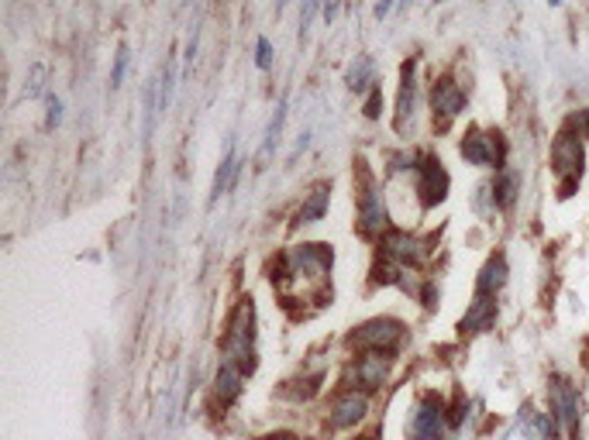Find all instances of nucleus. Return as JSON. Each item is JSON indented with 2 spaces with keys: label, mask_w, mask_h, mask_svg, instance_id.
Instances as JSON below:
<instances>
[{
  "label": "nucleus",
  "mask_w": 589,
  "mask_h": 440,
  "mask_svg": "<svg viewBox=\"0 0 589 440\" xmlns=\"http://www.w3.org/2000/svg\"><path fill=\"white\" fill-rule=\"evenodd\" d=\"M548 413H551V420H556V427H559V437H566V440L579 437L582 399H579V389L569 379H562V376H556V379L548 382Z\"/></svg>",
  "instance_id": "7ed1b4c3"
},
{
  "label": "nucleus",
  "mask_w": 589,
  "mask_h": 440,
  "mask_svg": "<svg viewBox=\"0 0 589 440\" xmlns=\"http://www.w3.org/2000/svg\"><path fill=\"white\" fill-rule=\"evenodd\" d=\"M59 121H62V103L52 97V100H49V128H56Z\"/></svg>",
  "instance_id": "5701e85b"
},
{
  "label": "nucleus",
  "mask_w": 589,
  "mask_h": 440,
  "mask_svg": "<svg viewBox=\"0 0 589 440\" xmlns=\"http://www.w3.org/2000/svg\"><path fill=\"white\" fill-rule=\"evenodd\" d=\"M366 114H369V118L379 114V90H372V97H369V103H366Z\"/></svg>",
  "instance_id": "393cba45"
},
{
  "label": "nucleus",
  "mask_w": 589,
  "mask_h": 440,
  "mask_svg": "<svg viewBox=\"0 0 589 440\" xmlns=\"http://www.w3.org/2000/svg\"><path fill=\"white\" fill-rule=\"evenodd\" d=\"M266 440H297V437H290V433H280V437H266Z\"/></svg>",
  "instance_id": "cd10ccee"
},
{
  "label": "nucleus",
  "mask_w": 589,
  "mask_h": 440,
  "mask_svg": "<svg viewBox=\"0 0 589 440\" xmlns=\"http://www.w3.org/2000/svg\"><path fill=\"white\" fill-rule=\"evenodd\" d=\"M369 413V399L362 392H341L335 402H331V417L328 423L335 430H345V427H359Z\"/></svg>",
  "instance_id": "9b49d317"
},
{
  "label": "nucleus",
  "mask_w": 589,
  "mask_h": 440,
  "mask_svg": "<svg viewBox=\"0 0 589 440\" xmlns=\"http://www.w3.org/2000/svg\"><path fill=\"white\" fill-rule=\"evenodd\" d=\"M569 131L579 134L582 141H589V107H579V110H576L572 121H569Z\"/></svg>",
  "instance_id": "412c9836"
},
{
  "label": "nucleus",
  "mask_w": 589,
  "mask_h": 440,
  "mask_svg": "<svg viewBox=\"0 0 589 440\" xmlns=\"http://www.w3.org/2000/svg\"><path fill=\"white\" fill-rule=\"evenodd\" d=\"M462 159H469V166H493L500 169L507 159V141L500 131H479L469 128L462 138Z\"/></svg>",
  "instance_id": "20e7f679"
},
{
  "label": "nucleus",
  "mask_w": 589,
  "mask_h": 440,
  "mask_svg": "<svg viewBox=\"0 0 589 440\" xmlns=\"http://www.w3.org/2000/svg\"><path fill=\"white\" fill-rule=\"evenodd\" d=\"M448 407H445V399L438 392H425L421 402H418V410H413V420H410V440H435L441 437L445 430V417Z\"/></svg>",
  "instance_id": "0eeeda50"
},
{
  "label": "nucleus",
  "mask_w": 589,
  "mask_h": 440,
  "mask_svg": "<svg viewBox=\"0 0 589 440\" xmlns=\"http://www.w3.org/2000/svg\"><path fill=\"white\" fill-rule=\"evenodd\" d=\"M124 66H128V56H124V52H118V66H114V83H121V77H124Z\"/></svg>",
  "instance_id": "a878e982"
},
{
  "label": "nucleus",
  "mask_w": 589,
  "mask_h": 440,
  "mask_svg": "<svg viewBox=\"0 0 589 440\" xmlns=\"http://www.w3.org/2000/svg\"><path fill=\"white\" fill-rule=\"evenodd\" d=\"M283 118H287V103H280V110H276V118H272V124H269V131H266V156L272 152V144H276V134H280V128H283Z\"/></svg>",
  "instance_id": "4be33fe9"
},
{
  "label": "nucleus",
  "mask_w": 589,
  "mask_h": 440,
  "mask_svg": "<svg viewBox=\"0 0 589 440\" xmlns=\"http://www.w3.org/2000/svg\"><path fill=\"white\" fill-rule=\"evenodd\" d=\"M256 62H259L262 69L272 62V52H269V42H266V39H259V56H256Z\"/></svg>",
  "instance_id": "b1692460"
},
{
  "label": "nucleus",
  "mask_w": 589,
  "mask_h": 440,
  "mask_svg": "<svg viewBox=\"0 0 589 440\" xmlns=\"http://www.w3.org/2000/svg\"><path fill=\"white\" fill-rule=\"evenodd\" d=\"M224 361H231L241 376L256 372V307L252 300H241L238 310L228 320V334H224Z\"/></svg>",
  "instance_id": "f257e3e1"
},
{
  "label": "nucleus",
  "mask_w": 589,
  "mask_h": 440,
  "mask_svg": "<svg viewBox=\"0 0 589 440\" xmlns=\"http://www.w3.org/2000/svg\"><path fill=\"white\" fill-rule=\"evenodd\" d=\"M403 338V323L393 320V317H376L362 327H356V334H349V344L352 348H366V351H379L387 354L390 348H397Z\"/></svg>",
  "instance_id": "39448f33"
},
{
  "label": "nucleus",
  "mask_w": 589,
  "mask_h": 440,
  "mask_svg": "<svg viewBox=\"0 0 589 440\" xmlns=\"http://www.w3.org/2000/svg\"><path fill=\"white\" fill-rule=\"evenodd\" d=\"M328 197H331L328 187H315V190H310L307 203H303L300 213H297V224H315V220H321L325 210H328Z\"/></svg>",
  "instance_id": "f3484780"
},
{
  "label": "nucleus",
  "mask_w": 589,
  "mask_h": 440,
  "mask_svg": "<svg viewBox=\"0 0 589 440\" xmlns=\"http://www.w3.org/2000/svg\"><path fill=\"white\" fill-rule=\"evenodd\" d=\"M234 144H228V156H224V162H221V169H218V176H214V190H211V203L228 190V182H231V176H234Z\"/></svg>",
  "instance_id": "6ab92c4d"
},
{
  "label": "nucleus",
  "mask_w": 589,
  "mask_h": 440,
  "mask_svg": "<svg viewBox=\"0 0 589 440\" xmlns=\"http://www.w3.org/2000/svg\"><path fill=\"white\" fill-rule=\"evenodd\" d=\"M413 172H418V197L425 207H438L448 197V172L435 156L413 159Z\"/></svg>",
  "instance_id": "6e6552de"
},
{
  "label": "nucleus",
  "mask_w": 589,
  "mask_h": 440,
  "mask_svg": "<svg viewBox=\"0 0 589 440\" xmlns=\"http://www.w3.org/2000/svg\"><path fill=\"white\" fill-rule=\"evenodd\" d=\"M418 103V83H413V62H403V80H400V97H397V131H410V114Z\"/></svg>",
  "instance_id": "4468645a"
},
{
  "label": "nucleus",
  "mask_w": 589,
  "mask_h": 440,
  "mask_svg": "<svg viewBox=\"0 0 589 440\" xmlns=\"http://www.w3.org/2000/svg\"><path fill=\"white\" fill-rule=\"evenodd\" d=\"M379 254H383V259H390V262H397V266H421V259H425L421 241L403 234V231H387Z\"/></svg>",
  "instance_id": "f8f14e48"
},
{
  "label": "nucleus",
  "mask_w": 589,
  "mask_h": 440,
  "mask_svg": "<svg viewBox=\"0 0 589 440\" xmlns=\"http://www.w3.org/2000/svg\"><path fill=\"white\" fill-rule=\"evenodd\" d=\"M241 379L246 376H241L231 361L221 358V369H218V379H214V399L221 402V407H231L234 402V396L241 392Z\"/></svg>",
  "instance_id": "dca6fc26"
},
{
  "label": "nucleus",
  "mask_w": 589,
  "mask_h": 440,
  "mask_svg": "<svg viewBox=\"0 0 589 440\" xmlns=\"http://www.w3.org/2000/svg\"><path fill=\"white\" fill-rule=\"evenodd\" d=\"M466 107V93L452 83V80H438L431 90V110H435V121L438 128H448Z\"/></svg>",
  "instance_id": "9d476101"
},
{
  "label": "nucleus",
  "mask_w": 589,
  "mask_h": 440,
  "mask_svg": "<svg viewBox=\"0 0 589 440\" xmlns=\"http://www.w3.org/2000/svg\"><path fill=\"white\" fill-rule=\"evenodd\" d=\"M387 376H390V358L379 354V351H372V354L356 358L349 369H345L341 386H349V392H359V386H362L366 392H372V389H379V386L387 382Z\"/></svg>",
  "instance_id": "423d86ee"
},
{
  "label": "nucleus",
  "mask_w": 589,
  "mask_h": 440,
  "mask_svg": "<svg viewBox=\"0 0 589 440\" xmlns=\"http://www.w3.org/2000/svg\"><path fill=\"white\" fill-rule=\"evenodd\" d=\"M507 276H510L507 259H503V254H493V259L482 266L479 279H476V297H497V292L507 286Z\"/></svg>",
  "instance_id": "2eb2a0df"
},
{
  "label": "nucleus",
  "mask_w": 589,
  "mask_h": 440,
  "mask_svg": "<svg viewBox=\"0 0 589 440\" xmlns=\"http://www.w3.org/2000/svg\"><path fill=\"white\" fill-rule=\"evenodd\" d=\"M551 172H556L559 182V200L576 197L586 172V149H582V138L572 134L569 128L559 131L556 141H551Z\"/></svg>",
  "instance_id": "f03ea898"
},
{
  "label": "nucleus",
  "mask_w": 589,
  "mask_h": 440,
  "mask_svg": "<svg viewBox=\"0 0 589 440\" xmlns=\"http://www.w3.org/2000/svg\"><path fill=\"white\" fill-rule=\"evenodd\" d=\"M369 80H372V59H359V62H352V69H349V87L352 90H362V87H369Z\"/></svg>",
  "instance_id": "aec40b11"
},
{
  "label": "nucleus",
  "mask_w": 589,
  "mask_h": 440,
  "mask_svg": "<svg viewBox=\"0 0 589 440\" xmlns=\"http://www.w3.org/2000/svg\"><path fill=\"white\" fill-rule=\"evenodd\" d=\"M390 11H393V4H379V8H376V18H387Z\"/></svg>",
  "instance_id": "bb28decb"
},
{
  "label": "nucleus",
  "mask_w": 589,
  "mask_h": 440,
  "mask_svg": "<svg viewBox=\"0 0 589 440\" xmlns=\"http://www.w3.org/2000/svg\"><path fill=\"white\" fill-rule=\"evenodd\" d=\"M490 190H493V203H497L500 210H507V207L517 200V172H510V169H500Z\"/></svg>",
  "instance_id": "a211bd4d"
},
{
  "label": "nucleus",
  "mask_w": 589,
  "mask_h": 440,
  "mask_svg": "<svg viewBox=\"0 0 589 440\" xmlns=\"http://www.w3.org/2000/svg\"><path fill=\"white\" fill-rule=\"evenodd\" d=\"M493 323H497V297H476L459 330L462 334H482V330H490Z\"/></svg>",
  "instance_id": "ddd939ff"
},
{
  "label": "nucleus",
  "mask_w": 589,
  "mask_h": 440,
  "mask_svg": "<svg viewBox=\"0 0 589 440\" xmlns=\"http://www.w3.org/2000/svg\"><path fill=\"white\" fill-rule=\"evenodd\" d=\"M362 172V193H359V228L362 234H379V231H387V210L383 203H379V193H376V182L369 179L366 169Z\"/></svg>",
  "instance_id": "1a4fd4ad"
}]
</instances>
